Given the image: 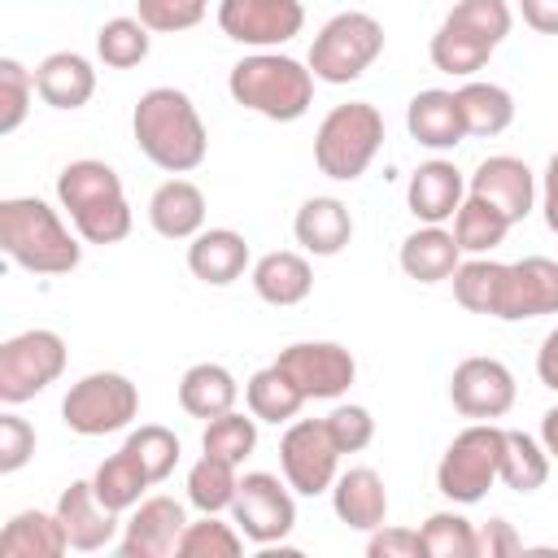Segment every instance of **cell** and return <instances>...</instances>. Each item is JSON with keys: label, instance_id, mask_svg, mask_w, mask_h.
Instances as JSON below:
<instances>
[{"label": "cell", "instance_id": "cell-18", "mask_svg": "<svg viewBox=\"0 0 558 558\" xmlns=\"http://www.w3.org/2000/svg\"><path fill=\"white\" fill-rule=\"evenodd\" d=\"M187 527V514L174 497H144L122 532V558H170L179 554V536Z\"/></svg>", "mask_w": 558, "mask_h": 558}, {"label": "cell", "instance_id": "cell-1", "mask_svg": "<svg viewBox=\"0 0 558 558\" xmlns=\"http://www.w3.org/2000/svg\"><path fill=\"white\" fill-rule=\"evenodd\" d=\"M131 131H135V144L140 153L166 170V174H187L205 161L209 153V135H205V122L192 105L187 92L179 87H148L140 100H135V113H131Z\"/></svg>", "mask_w": 558, "mask_h": 558}, {"label": "cell", "instance_id": "cell-8", "mask_svg": "<svg viewBox=\"0 0 558 558\" xmlns=\"http://www.w3.org/2000/svg\"><path fill=\"white\" fill-rule=\"evenodd\" d=\"M140 414V388L122 371H92L70 384L61 401V423L74 436H109L131 427Z\"/></svg>", "mask_w": 558, "mask_h": 558}, {"label": "cell", "instance_id": "cell-30", "mask_svg": "<svg viewBox=\"0 0 558 558\" xmlns=\"http://www.w3.org/2000/svg\"><path fill=\"white\" fill-rule=\"evenodd\" d=\"M65 549H70V536H65L57 510H52V514H44V510H22V514H13V519L4 523V532H0V554H4V558H57V554H65Z\"/></svg>", "mask_w": 558, "mask_h": 558}, {"label": "cell", "instance_id": "cell-42", "mask_svg": "<svg viewBox=\"0 0 558 558\" xmlns=\"http://www.w3.org/2000/svg\"><path fill=\"white\" fill-rule=\"evenodd\" d=\"M418 536L427 558H475V523L453 510H436L418 527Z\"/></svg>", "mask_w": 558, "mask_h": 558}, {"label": "cell", "instance_id": "cell-25", "mask_svg": "<svg viewBox=\"0 0 558 558\" xmlns=\"http://www.w3.org/2000/svg\"><path fill=\"white\" fill-rule=\"evenodd\" d=\"M401 270L418 283H440V279H453V270L462 266V248L453 240V231L436 227V222H423L418 231H410L401 240V253H397Z\"/></svg>", "mask_w": 558, "mask_h": 558}, {"label": "cell", "instance_id": "cell-32", "mask_svg": "<svg viewBox=\"0 0 558 558\" xmlns=\"http://www.w3.org/2000/svg\"><path fill=\"white\" fill-rule=\"evenodd\" d=\"M244 401H248V414L257 418V423H292L296 414H301V405H305V397H301V388L270 362V366H262V371H253V379L244 384Z\"/></svg>", "mask_w": 558, "mask_h": 558}, {"label": "cell", "instance_id": "cell-17", "mask_svg": "<svg viewBox=\"0 0 558 558\" xmlns=\"http://www.w3.org/2000/svg\"><path fill=\"white\" fill-rule=\"evenodd\" d=\"M471 196L497 205L510 222H523L536 205V174L527 170V161L510 157V153H497V157H484L471 174Z\"/></svg>", "mask_w": 558, "mask_h": 558}, {"label": "cell", "instance_id": "cell-4", "mask_svg": "<svg viewBox=\"0 0 558 558\" xmlns=\"http://www.w3.org/2000/svg\"><path fill=\"white\" fill-rule=\"evenodd\" d=\"M227 92L235 105L270 122H296L314 105V70L283 52H253L231 65Z\"/></svg>", "mask_w": 558, "mask_h": 558}, {"label": "cell", "instance_id": "cell-44", "mask_svg": "<svg viewBox=\"0 0 558 558\" xmlns=\"http://www.w3.org/2000/svg\"><path fill=\"white\" fill-rule=\"evenodd\" d=\"M205 9H209V0H135V17L157 35L192 31L205 17Z\"/></svg>", "mask_w": 558, "mask_h": 558}, {"label": "cell", "instance_id": "cell-49", "mask_svg": "<svg viewBox=\"0 0 558 558\" xmlns=\"http://www.w3.org/2000/svg\"><path fill=\"white\" fill-rule=\"evenodd\" d=\"M519 13L532 31L541 35H558V0H519Z\"/></svg>", "mask_w": 558, "mask_h": 558}, {"label": "cell", "instance_id": "cell-35", "mask_svg": "<svg viewBox=\"0 0 558 558\" xmlns=\"http://www.w3.org/2000/svg\"><path fill=\"white\" fill-rule=\"evenodd\" d=\"M235 488H240V475H235V462L218 458V453H201L187 471V501L201 510V514H222L231 510L235 501Z\"/></svg>", "mask_w": 558, "mask_h": 558}, {"label": "cell", "instance_id": "cell-19", "mask_svg": "<svg viewBox=\"0 0 558 558\" xmlns=\"http://www.w3.org/2000/svg\"><path fill=\"white\" fill-rule=\"evenodd\" d=\"M57 519H61V527H65V536H70V549H83V554L105 549V545H113V536H118V510H109V506L96 497L92 480H74V484L57 497Z\"/></svg>", "mask_w": 558, "mask_h": 558}, {"label": "cell", "instance_id": "cell-6", "mask_svg": "<svg viewBox=\"0 0 558 558\" xmlns=\"http://www.w3.org/2000/svg\"><path fill=\"white\" fill-rule=\"evenodd\" d=\"M379 144H384V113L371 100H349V105H336L318 122V131H314V166L327 179L353 183L375 161Z\"/></svg>", "mask_w": 558, "mask_h": 558}, {"label": "cell", "instance_id": "cell-47", "mask_svg": "<svg viewBox=\"0 0 558 558\" xmlns=\"http://www.w3.org/2000/svg\"><path fill=\"white\" fill-rule=\"evenodd\" d=\"M366 554L371 558H418L423 554V536L414 527H375L371 541H366Z\"/></svg>", "mask_w": 558, "mask_h": 558}, {"label": "cell", "instance_id": "cell-12", "mask_svg": "<svg viewBox=\"0 0 558 558\" xmlns=\"http://www.w3.org/2000/svg\"><path fill=\"white\" fill-rule=\"evenodd\" d=\"M231 519L244 532V541L253 545H279L292 523H296V501L288 493V484H279V475L270 471H248L240 475L235 501H231Z\"/></svg>", "mask_w": 558, "mask_h": 558}, {"label": "cell", "instance_id": "cell-22", "mask_svg": "<svg viewBox=\"0 0 558 558\" xmlns=\"http://www.w3.org/2000/svg\"><path fill=\"white\" fill-rule=\"evenodd\" d=\"M405 201H410V214L418 222H445L458 214V205L466 201V183H462V170L453 161H423L414 174H410V187H405Z\"/></svg>", "mask_w": 558, "mask_h": 558}, {"label": "cell", "instance_id": "cell-2", "mask_svg": "<svg viewBox=\"0 0 558 558\" xmlns=\"http://www.w3.org/2000/svg\"><path fill=\"white\" fill-rule=\"evenodd\" d=\"M0 248L31 275H70L83 257L61 214L39 196L0 201Z\"/></svg>", "mask_w": 558, "mask_h": 558}, {"label": "cell", "instance_id": "cell-52", "mask_svg": "<svg viewBox=\"0 0 558 558\" xmlns=\"http://www.w3.org/2000/svg\"><path fill=\"white\" fill-rule=\"evenodd\" d=\"M541 445H545V453L558 462V405H549L545 418H541Z\"/></svg>", "mask_w": 558, "mask_h": 558}, {"label": "cell", "instance_id": "cell-45", "mask_svg": "<svg viewBox=\"0 0 558 558\" xmlns=\"http://www.w3.org/2000/svg\"><path fill=\"white\" fill-rule=\"evenodd\" d=\"M323 423H327V432H331L340 453H362L375 440V418H371L366 405H336Z\"/></svg>", "mask_w": 558, "mask_h": 558}, {"label": "cell", "instance_id": "cell-37", "mask_svg": "<svg viewBox=\"0 0 558 558\" xmlns=\"http://www.w3.org/2000/svg\"><path fill=\"white\" fill-rule=\"evenodd\" d=\"M153 31L140 22V17H109L100 31H96V57L109 65V70H131L148 57Z\"/></svg>", "mask_w": 558, "mask_h": 558}, {"label": "cell", "instance_id": "cell-3", "mask_svg": "<svg viewBox=\"0 0 558 558\" xmlns=\"http://www.w3.org/2000/svg\"><path fill=\"white\" fill-rule=\"evenodd\" d=\"M57 201L87 244H118L131 235V205L113 166L83 157L57 174Z\"/></svg>", "mask_w": 558, "mask_h": 558}, {"label": "cell", "instance_id": "cell-39", "mask_svg": "<svg viewBox=\"0 0 558 558\" xmlns=\"http://www.w3.org/2000/svg\"><path fill=\"white\" fill-rule=\"evenodd\" d=\"M501 270L506 262H488V257H471L453 270V296L462 310L471 314H493L497 310V292H501Z\"/></svg>", "mask_w": 558, "mask_h": 558}, {"label": "cell", "instance_id": "cell-31", "mask_svg": "<svg viewBox=\"0 0 558 558\" xmlns=\"http://www.w3.org/2000/svg\"><path fill=\"white\" fill-rule=\"evenodd\" d=\"M453 96H458L466 135L488 140V135H501V131L514 122V96H510L506 87H497V83H480V78H471V83H462Z\"/></svg>", "mask_w": 558, "mask_h": 558}, {"label": "cell", "instance_id": "cell-16", "mask_svg": "<svg viewBox=\"0 0 558 558\" xmlns=\"http://www.w3.org/2000/svg\"><path fill=\"white\" fill-rule=\"evenodd\" d=\"M558 314V262L554 257H523L501 270V292L493 318L501 323H523Z\"/></svg>", "mask_w": 558, "mask_h": 558}, {"label": "cell", "instance_id": "cell-40", "mask_svg": "<svg viewBox=\"0 0 558 558\" xmlns=\"http://www.w3.org/2000/svg\"><path fill=\"white\" fill-rule=\"evenodd\" d=\"M201 449L240 466L257 449V418L253 414H240V410H227V414L209 418L205 423V436H201Z\"/></svg>", "mask_w": 558, "mask_h": 558}, {"label": "cell", "instance_id": "cell-33", "mask_svg": "<svg viewBox=\"0 0 558 558\" xmlns=\"http://www.w3.org/2000/svg\"><path fill=\"white\" fill-rule=\"evenodd\" d=\"M549 453L536 436L527 432H510L501 427V466H497V480L514 493H536L545 480H549Z\"/></svg>", "mask_w": 558, "mask_h": 558}, {"label": "cell", "instance_id": "cell-26", "mask_svg": "<svg viewBox=\"0 0 558 558\" xmlns=\"http://www.w3.org/2000/svg\"><path fill=\"white\" fill-rule=\"evenodd\" d=\"M405 126L423 148H453L466 140V122L458 109V96L445 87H427L410 100L405 109Z\"/></svg>", "mask_w": 558, "mask_h": 558}, {"label": "cell", "instance_id": "cell-14", "mask_svg": "<svg viewBox=\"0 0 558 558\" xmlns=\"http://www.w3.org/2000/svg\"><path fill=\"white\" fill-rule=\"evenodd\" d=\"M218 26L227 39L270 52L301 35L305 9L301 0H218Z\"/></svg>", "mask_w": 558, "mask_h": 558}, {"label": "cell", "instance_id": "cell-29", "mask_svg": "<svg viewBox=\"0 0 558 558\" xmlns=\"http://www.w3.org/2000/svg\"><path fill=\"white\" fill-rule=\"evenodd\" d=\"M235 397H240V384L218 362H196L179 379V405L192 418H205V423L218 418V414H227V410H235Z\"/></svg>", "mask_w": 558, "mask_h": 558}, {"label": "cell", "instance_id": "cell-23", "mask_svg": "<svg viewBox=\"0 0 558 558\" xmlns=\"http://www.w3.org/2000/svg\"><path fill=\"white\" fill-rule=\"evenodd\" d=\"M35 92L52 109H83L96 92V70L83 52H48L35 65Z\"/></svg>", "mask_w": 558, "mask_h": 558}, {"label": "cell", "instance_id": "cell-24", "mask_svg": "<svg viewBox=\"0 0 558 558\" xmlns=\"http://www.w3.org/2000/svg\"><path fill=\"white\" fill-rule=\"evenodd\" d=\"M292 235L305 253L314 257H336L349 240H353V218H349V205L336 201V196H310L296 218H292Z\"/></svg>", "mask_w": 558, "mask_h": 558}, {"label": "cell", "instance_id": "cell-5", "mask_svg": "<svg viewBox=\"0 0 558 558\" xmlns=\"http://www.w3.org/2000/svg\"><path fill=\"white\" fill-rule=\"evenodd\" d=\"M510 26H514V17H510L506 0H458L432 35V48H427L432 65L440 74L471 78L475 70L488 65V57L510 35Z\"/></svg>", "mask_w": 558, "mask_h": 558}, {"label": "cell", "instance_id": "cell-11", "mask_svg": "<svg viewBox=\"0 0 558 558\" xmlns=\"http://www.w3.org/2000/svg\"><path fill=\"white\" fill-rule=\"evenodd\" d=\"M279 466H283V480L292 493H301V497L331 493V484L340 475V449H336L327 423L296 418L279 440Z\"/></svg>", "mask_w": 558, "mask_h": 558}, {"label": "cell", "instance_id": "cell-27", "mask_svg": "<svg viewBox=\"0 0 558 558\" xmlns=\"http://www.w3.org/2000/svg\"><path fill=\"white\" fill-rule=\"evenodd\" d=\"M148 222L166 240H192L205 231V192L187 179H166L148 201Z\"/></svg>", "mask_w": 558, "mask_h": 558}, {"label": "cell", "instance_id": "cell-43", "mask_svg": "<svg viewBox=\"0 0 558 558\" xmlns=\"http://www.w3.org/2000/svg\"><path fill=\"white\" fill-rule=\"evenodd\" d=\"M35 96V70H26L17 57H0V135H13L22 118L31 113Z\"/></svg>", "mask_w": 558, "mask_h": 558}, {"label": "cell", "instance_id": "cell-51", "mask_svg": "<svg viewBox=\"0 0 558 558\" xmlns=\"http://www.w3.org/2000/svg\"><path fill=\"white\" fill-rule=\"evenodd\" d=\"M541 209H545V227L558 235V153L545 166V187H541Z\"/></svg>", "mask_w": 558, "mask_h": 558}, {"label": "cell", "instance_id": "cell-10", "mask_svg": "<svg viewBox=\"0 0 558 558\" xmlns=\"http://www.w3.org/2000/svg\"><path fill=\"white\" fill-rule=\"evenodd\" d=\"M65 371V340L48 327H31L0 344V401L22 405Z\"/></svg>", "mask_w": 558, "mask_h": 558}, {"label": "cell", "instance_id": "cell-50", "mask_svg": "<svg viewBox=\"0 0 558 558\" xmlns=\"http://www.w3.org/2000/svg\"><path fill=\"white\" fill-rule=\"evenodd\" d=\"M536 375H541L545 388L558 392V327H554V331L541 340V349H536Z\"/></svg>", "mask_w": 558, "mask_h": 558}, {"label": "cell", "instance_id": "cell-7", "mask_svg": "<svg viewBox=\"0 0 558 558\" xmlns=\"http://www.w3.org/2000/svg\"><path fill=\"white\" fill-rule=\"evenodd\" d=\"M379 52H384V26H379L371 13L349 9V13H336V17L314 35L305 65H310L314 78H323V83H353V78H362V74L375 65Z\"/></svg>", "mask_w": 558, "mask_h": 558}, {"label": "cell", "instance_id": "cell-9", "mask_svg": "<svg viewBox=\"0 0 558 558\" xmlns=\"http://www.w3.org/2000/svg\"><path fill=\"white\" fill-rule=\"evenodd\" d=\"M497 466H501V427L497 423H471L445 449V458L436 466V488L458 506H475L493 488Z\"/></svg>", "mask_w": 558, "mask_h": 558}, {"label": "cell", "instance_id": "cell-38", "mask_svg": "<svg viewBox=\"0 0 558 558\" xmlns=\"http://www.w3.org/2000/svg\"><path fill=\"white\" fill-rule=\"evenodd\" d=\"M240 549H244V532L235 527V519L222 523L218 514H201L179 536V558H240Z\"/></svg>", "mask_w": 558, "mask_h": 558}, {"label": "cell", "instance_id": "cell-13", "mask_svg": "<svg viewBox=\"0 0 558 558\" xmlns=\"http://www.w3.org/2000/svg\"><path fill=\"white\" fill-rule=\"evenodd\" d=\"M275 366L301 388L305 401H336L349 392V384L357 375L353 353L336 340H296V344L279 349Z\"/></svg>", "mask_w": 558, "mask_h": 558}, {"label": "cell", "instance_id": "cell-36", "mask_svg": "<svg viewBox=\"0 0 558 558\" xmlns=\"http://www.w3.org/2000/svg\"><path fill=\"white\" fill-rule=\"evenodd\" d=\"M153 480L144 475V466L126 453V449H118L113 458H105L100 466H96V475H92V488H96V497L109 506V510H135L140 501H144V488H148Z\"/></svg>", "mask_w": 558, "mask_h": 558}, {"label": "cell", "instance_id": "cell-46", "mask_svg": "<svg viewBox=\"0 0 558 558\" xmlns=\"http://www.w3.org/2000/svg\"><path fill=\"white\" fill-rule=\"evenodd\" d=\"M31 453H35V427L22 414L4 410L0 414V475L22 471L31 462Z\"/></svg>", "mask_w": 558, "mask_h": 558}, {"label": "cell", "instance_id": "cell-20", "mask_svg": "<svg viewBox=\"0 0 558 558\" xmlns=\"http://www.w3.org/2000/svg\"><path fill=\"white\" fill-rule=\"evenodd\" d=\"M187 270L209 288H227L248 270V240L231 227H209V231L192 235Z\"/></svg>", "mask_w": 558, "mask_h": 558}, {"label": "cell", "instance_id": "cell-48", "mask_svg": "<svg viewBox=\"0 0 558 558\" xmlns=\"http://www.w3.org/2000/svg\"><path fill=\"white\" fill-rule=\"evenodd\" d=\"M523 554V536L506 519H488L475 527V558H510Z\"/></svg>", "mask_w": 558, "mask_h": 558}, {"label": "cell", "instance_id": "cell-21", "mask_svg": "<svg viewBox=\"0 0 558 558\" xmlns=\"http://www.w3.org/2000/svg\"><path fill=\"white\" fill-rule=\"evenodd\" d=\"M331 510L340 523H349L357 532H375L388 519V488H384L379 471H371V466L340 471L331 484Z\"/></svg>", "mask_w": 558, "mask_h": 558}, {"label": "cell", "instance_id": "cell-28", "mask_svg": "<svg viewBox=\"0 0 558 558\" xmlns=\"http://www.w3.org/2000/svg\"><path fill=\"white\" fill-rule=\"evenodd\" d=\"M253 288H257V296L266 305H279V310L283 305H301L310 296V288H314V270H310V262L301 253L275 248V253L253 262Z\"/></svg>", "mask_w": 558, "mask_h": 558}, {"label": "cell", "instance_id": "cell-34", "mask_svg": "<svg viewBox=\"0 0 558 558\" xmlns=\"http://www.w3.org/2000/svg\"><path fill=\"white\" fill-rule=\"evenodd\" d=\"M510 227H514V222H510L497 205H488V201H480V196H471V192H466V201H462L458 214H453V240H458L462 253H475V257L493 253V248L506 240Z\"/></svg>", "mask_w": 558, "mask_h": 558}, {"label": "cell", "instance_id": "cell-15", "mask_svg": "<svg viewBox=\"0 0 558 558\" xmlns=\"http://www.w3.org/2000/svg\"><path fill=\"white\" fill-rule=\"evenodd\" d=\"M449 401L458 414L466 418H501L510 414L514 405V375L506 362L497 357H466L453 366V379H449Z\"/></svg>", "mask_w": 558, "mask_h": 558}, {"label": "cell", "instance_id": "cell-41", "mask_svg": "<svg viewBox=\"0 0 558 558\" xmlns=\"http://www.w3.org/2000/svg\"><path fill=\"white\" fill-rule=\"evenodd\" d=\"M122 449L144 466V475H148L153 484H161V480L179 466V436H174L170 427H161V423H144V427H135V432L126 436Z\"/></svg>", "mask_w": 558, "mask_h": 558}]
</instances>
